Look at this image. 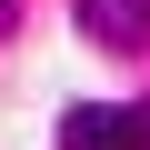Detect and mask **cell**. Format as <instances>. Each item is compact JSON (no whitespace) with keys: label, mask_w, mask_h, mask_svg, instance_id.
<instances>
[{"label":"cell","mask_w":150,"mask_h":150,"mask_svg":"<svg viewBox=\"0 0 150 150\" xmlns=\"http://www.w3.org/2000/svg\"><path fill=\"white\" fill-rule=\"evenodd\" d=\"M60 150H150V100H80V110H60Z\"/></svg>","instance_id":"obj_1"},{"label":"cell","mask_w":150,"mask_h":150,"mask_svg":"<svg viewBox=\"0 0 150 150\" xmlns=\"http://www.w3.org/2000/svg\"><path fill=\"white\" fill-rule=\"evenodd\" d=\"M80 30L100 50H150V0H80Z\"/></svg>","instance_id":"obj_2"}]
</instances>
